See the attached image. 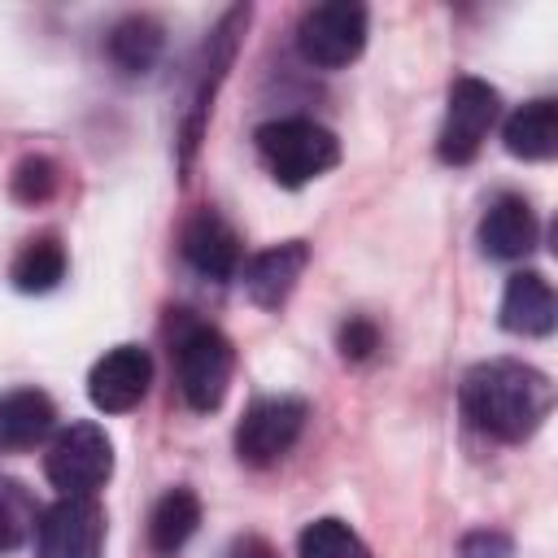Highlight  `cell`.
I'll return each instance as SVG.
<instances>
[{
	"label": "cell",
	"instance_id": "6da1fadb",
	"mask_svg": "<svg viewBox=\"0 0 558 558\" xmlns=\"http://www.w3.org/2000/svg\"><path fill=\"white\" fill-rule=\"evenodd\" d=\"M458 401H462V414L475 432L506 440V445H519L549 418L554 384H549V375H541L527 362L493 357V362H480L462 375Z\"/></svg>",
	"mask_w": 558,
	"mask_h": 558
},
{
	"label": "cell",
	"instance_id": "7a4b0ae2",
	"mask_svg": "<svg viewBox=\"0 0 558 558\" xmlns=\"http://www.w3.org/2000/svg\"><path fill=\"white\" fill-rule=\"evenodd\" d=\"M257 157L283 187H301L340 161V140L314 118H275L257 126Z\"/></svg>",
	"mask_w": 558,
	"mask_h": 558
},
{
	"label": "cell",
	"instance_id": "3957f363",
	"mask_svg": "<svg viewBox=\"0 0 558 558\" xmlns=\"http://www.w3.org/2000/svg\"><path fill=\"white\" fill-rule=\"evenodd\" d=\"M231 371H235V349L218 327L187 323L174 336V375H179V392L192 410H201V414L218 410L227 397Z\"/></svg>",
	"mask_w": 558,
	"mask_h": 558
},
{
	"label": "cell",
	"instance_id": "277c9868",
	"mask_svg": "<svg viewBox=\"0 0 558 558\" xmlns=\"http://www.w3.org/2000/svg\"><path fill=\"white\" fill-rule=\"evenodd\" d=\"M244 26H248V4H235V9H227V13L218 17V26L209 31V39H205V48H201V61H196V74H192L187 113H183V131H179V144H183L179 161H183V166L192 161V153H196V144H201V131H205V122H209L214 96H218V87H222V78H227V70H231V61H235V48H240Z\"/></svg>",
	"mask_w": 558,
	"mask_h": 558
},
{
	"label": "cell",
	"instance_id": "5b68a950",
	"mask_svg": "<svg viewBox=\"0 0 558 558\" xmlns=\"http://www.w3.org/2000/svg\"><path fill=\"white\" fill-rule=\"evenodd\" d=\"M44 475L61 497H96L113 475V445L96 423H70L44 453Z\"/></svg>",
	"mask_w": 558,
	"mask_h": 558
},
{
	"label": "cell",
	"instance_id": "8992f818",
	"mask_svg": "<svg viewBox=\"0 0 558 558\" xmlns=\"http://www.w3.org/2000/svg\"><path fill=\"white\" fill-rule=\"evenodd\" d=\"M366 9L353 0H331V4H314L301 13L296 22V48L310 65L318 70H340L349 65L362 48H366Z\"/></svg>",
	"mask_w": 558,
	"mask_h": 558
},
{
	"label": "cell",
	"instance_id": "52a82bcc",
	"mask_svg": "<svg viewBox=\"0 0 558 558\" xmlns=\"http://www.w3.org/2000/svg\"><path fill=\"white\" fill-rule=\"evenodd\" d=\"M497 113H501L497 87H488L484 78L462 74L449 87V109H445V122H440V135H436V157L449 161V166H466L480 153V144L488 140Z\"/></svg>",
	"mask_w": 558,
	"mask_h": 558
},
{
	"label": "cell",
	"instance_id": "ba28073f",
	"mask_svg": "<svg viewBox=\"0 0 558 558\" xmlns=\"http://www.w3.org/2000/svg\"><path fill=\"white\" fill-rule=\"evenodd\" d=\"M305 401L301 397H257L244 418L235 423V453L244 466H275L305 432Z\"/></svg>",
	"mask_w": 558,
	"mask_h": 558
},
{
	"label": "cell",
	"instance_id": "9c48e42d",
	"mask_svg": "<svg viewBox=\"0 0 558 558\" xmlns=\"http://www.w3.org/2000/svg\"><path fill=\"white\" fill-rule=\"evenodd\" d=\"M39 558H100L105 514L96 497H57L35 523Z\"/></svg>",
	"mask_w": 558,
	"mask_h": 558
},
{
	"label": "cell",
	"instance_id": "30bf717a",
	"mask_svg": "<svg viewBox=\"0 0 558 558\" xmlns=\"http://www.w3.org/2000/svg\"><path fill=\"white\" fill-rule=\"evenodd\" d=\"M148 384H153V357H148V349H140V344H118V349H109V353L92 366V375H87V397H92V405L105 410V414H126V410H135V405L144 401Z\"/></svg>",
	"mask_w": 558,
	"mask_h": 558
},
{
	"label": "cell",
	"instance_id": "8fae6325",
	"mask_svg": "<svg viewBox=\"0 0 558 558\" xmlns=\"http://www.w3.org/2000/svg\"><path fill=\"white\" fill-rule=\"evenodd\" d=\"M179 253L201 279H235L240 270V235L218 209H196L179 231Z\"/></svg>",
	"mask_w": 558,
	"mask_h": 558
},
{
	"label": "cell",
	"instance_id": "7c38bea8",
	"mask_svg": "<svg viewBox=\"0 0 558 558\" xmlns=\"http://www.w3.org/2000/svg\"><path fill=\"white\" fill-rule=\"evenodd\" d=\"M305 262H310V248L301 240H283V244H270V248L253 253L244 262V292H248V301L262 305V310H279L292 296Z\"/></svg>",
	"mask_w": 558,
	"mask_h": 558
},
{
	"label": "cell",
	"instance_id": "4fadbf2b",
	"mask_svg": "<svg viewBox=\"0 0 558 558\" xmlns=\"http://www.w3.org/2000/svg\"><path fill=\"white\" fill-rule=\"evenodd\" d=\"M536 235H541V222H536V209L506 192L488 205V214L480 218V248L497 262H514V257H527L536 248Z\"/></svg>",
	"mask_w": 558,
	"mask_h": 558
},
{
	"label": "cell",
	"instance_id": "5bb4252c",
	"mask_svg": "<svg viewBox=\"0 0 558 558\" xmlns=\"http://www.w3.org/2000/svg\"><path fill=\"white\" fill-rule=\"evenodd\" d=\"M558 323L554 288L541 270H519L506 279L501 292V327L514 336H549Z\"/></svg>",
	"mask_w": 558,
	"mask_h": 558
},
{
	"label": "cell",
	"instance_id": "9a60e30c",
	"mask_svg": "<svg viewBox=\"0 0 558 558\" xmlns=\"http://www.w3.org/2000/svg\"><path fill=\"white\" fill-rule=\"evenodd\" d=\"M501 144L510 157H523V161H549L558 153V100L541 96V100H527L519 105L506 126H501Z\"/></svg>",
	"mask_w": 558,
	"mask_h": 558
},
{
	"label": "cell",
	"instance_id": "2e32d148",
	"mask_svg": "<svg viewBox=\"0 0 558 558\" xmlns=\"http://www.w3.org/2000/svg\"><path fill=\"white\" fill-rule=\"evenodd\" d=\"M161 48H166V31H161V22L148 17V13H131V17L113 22L109 35H105L109 61H113L122 74H131V78H135V74H148V70L157 65Z\"/></svg>",
	"mask_w": 558,
	"mask_h": 558
},
{
	"label": "cell",
	"instance_id": "e0dca14e",
	"mask_svg": "<svg viewBox=\"0 0 558 558\" xmlns=\"http://www.w3.org/2000/svg\"><path fill=\"white\" fill-rule=\"evenodd\" d=\"M57 423V405L44 388H13L0 397V445L4 449H26L44 440Z\"/></svg>",
	"mask_w": 558,
	"mask_h": 558
},
{
	"label": "cell",
	"instance_id": "ac0fdd59",
	"mask_svg": "<svg viewBox=\"0 0 558 558\" xmlns=\"http://www.w3.org/2000/svg\"><path fill=\"white\" fill-rule=\"evenodd\" d=\"M201 523V497L192 488H170L166 497H157L153 514H148V545L161 558H174Z\"/></svg>",
	"mask_w": 558,
	"mask_h": 558
},
{
	"label": "cell",
	"instance_id": "d6986e66",
	"mask_svg": "<svg viewBox=\"0 0 558 558\" xmlns=\"http://www.w3.org/2000/svg\"><path fill=\"white\" fill-rule=\"evenodd\" d=\"M9 275H13V288H17V292H52V288L65 279V248H61V240H57V235H35V240H26V244L17 248Z\"/></svg>",
	"mask_w": 558,
	"mask_h": 558
},
{
	"label": "cell",
	"instance_id": "ffe728a7",
	"mask_svg": "<svg viewBox=\"0 0 558 558\" xmlns=\"http://www.w3.org/2000/svg\"><path fill=\"white\" fill-rule=\"evenodd\" d=\"M296 554L301 558H371L362 536L349 523H340V519H314L296 536Z\"/></svg>",
	"mask_w": 558,
	"mask_h": 558
},
{
	"label": "cell",
	"instance_id": "44dd1931",
	"mask_svg": "<svg viewBox=\"0 0 558 558\" xmlns=\"http://www.w3.org/2000/svg\"><path fill=\"white\" fill-rule=\"evenodd\" d=\"M35 523H39V514H35L31 493L17 480H0V554L17 549L35 532Z\"/></svg>",
	"mask_w": 558,
	"mask_h": 558
},
{
	"label": "cell",
	"instance_id": "7402d4cb",
	"mask_svg": "<svg viewBox=\"0 0 558 558\" xmlns=\"http://www.w3.org/2000/svg\"><path fill=\"white\" fill-rule=\"evenodd\" d=\"M57 183H61L57 161L44 157V153L22 157V161L13 166V174H9V192H13L22 205H44V201L57 192Z\"/></svg>",
	"mask_w": 558,
	"mask_h": 558
},
{
	"label": "cell",
	"instance_id": "603a6c76",
	"mask_svg": "<svg viewBox=\"0 0 558 558\" xmlns=\"http://www.w3.org/2000/svg\"><path fill=\"white\" fill-rule=\"evenodd\" d=\"M514 541L501 527H475L458 541V558H510Z\"/></svg>",
	"mask_w": 558,
	"mask_h": 558
},
{
	"label": "cell",
	"instance_id": "cb8c5ba5",
	"mask_svg": "<svg viewBox=\"0 0 558 558\" xmlns=\"http://www.w3.org/2000/svg\"><path fill=\"white\" fill-rule=\"evenodd\" d=\"M340 353L349 357V362H362V357H371L375 349H379V327L371 323V318H349L344 327H340Z\"/></svg>",
	"mask_w": 558,
	"mask_h": 558
},
{
	"label": "cell",
	"instance_id": "d4e9b609",
	"mask_svg": "<svg viewBox=\"0 0 558 558\" xmlns=\"http://www.w3.org/2000/svg\"><path fill=\"white\" fill-rule=\"evenodd\" d=\"M227 558H279L262 536H240L235 545H231V554Z\"/></svg>",
	"mask_w": 558,
	"mask_h": 558
}]
</instances>
